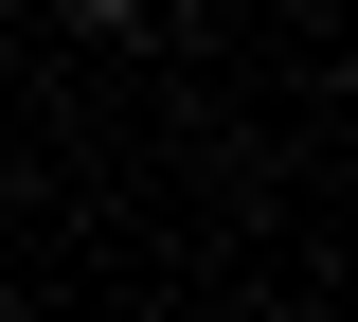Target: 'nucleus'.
Masks as SVG:
<instances>
[{"instance_id":"1","label":"nucleus","mask_w":358,"mask_h":322,"mask_svg":"<svg viewBox=\"0 0 358 322\" xmlns=\"http://www.w3.org/2000/svg\"><path fill=\"white\" fill-rule=\"evenodd\" d=\"M72 18H143V0H72Z\"/></svg>"}]
</instances>
